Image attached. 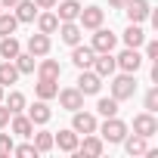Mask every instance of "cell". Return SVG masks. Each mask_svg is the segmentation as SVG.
Instances as JSON below:
<instances>
[{"label": "cell", "instance_id": "cell-10", "mask_svg": "<svg viewBox=\"0 0 158 158\" xmlns=\"http://www.w3.org/2000/svg\"><path fill=\"white\" fill-rule=\"evenodd\" d=\"M74 155H90V158H99L102 155V136H96V133H84V143H77V149H74Z\"/></svg>", "mask_w": 158, "mask_h": 158}, {"label": "cell", "instance_id": "cell-23", "mask_svg": "<svg viewBox=\"0 0 158 158\" xmlns=\"http://www.w3.org/2000/svg\"><path fill=\"white\" fill-rule=\"evenodd\" d=\"M13 133H16V136H31V133H34L31 118L22 115V112H16V115H13Z\"/></svg>", "mask_w": 158, "mask_h": 158}, {"label": "cell", "instance_id": "cell-25", "mask_svg": "<svg viewBox=\"0 0 158 158\" xmlns=\"http://www.w3.org/2000/svg\"><path fill=\"white\" fill-rule=\"evenodd\" d=\"M56 28H59L56 13H37V31H40V34H53Z\"/></svg>", "mask_w": 158, "mask_h": 158}, {"label": "cell", "instance_id": "cell-22", "mask_svg": "<svg viewBox=\"0 0 158 158\" xmlns=\"http://www.w3.org/2000/svg\"><path fill=\"white\" fill-rule=\"evenodd\" d=\"M50 106H47V99H40V102H34L31 109H28V118H31V124H47L50 121Z\"/></svg>", "mask_w": 158, "mask_h": 158}, {"label": "cell", "instance_id": "cell-34", "mask_svg": "<svg viewBox=\"0 0 158 158\" xmlns=\"http://www.w3.org/2000/svg\"><path fill=\"white\" fill-rule=\"evenodd\" d=\"M13 136L10 133H0V158H6V155H13Z\"/></svg>", "mask_w": 158, "mask_h": 158}, {"label": "cell", "instance_id": "cell-12", "mask_svg": "<svg viewBox=\"0 0 158 158\" xmlns=\"http://www.w3.org/2000/svg\"><path fill=\"white\" fill-rule=\"evenodd\" d=\"M59 37H62V44H68V47H74V44H81V37H84V28L77 25V22H59Z\"/></svg>", "mask_w": 158, "mask_h": 158}, {"label": "cell", "instance_id": "cell-3", "mask_svg": "<svg viewBox=\"0 0 158 158\" xmlns=\"http://www.w3.org/2000/svg\"><path fill=\"white\" fill-rule=\"evenodd\" d=\"M99 87H102V77L96 71H90V68H81V74H77V90L84 96H96Z\"/></svg>", "mask_w": 158, "mask_h": 158}, {"label": "cell", "instance_id": "cell-9", "mask_svg": "<svg viewBox=\"0 0 158 158\" xmlns=\"http://www.w3.org/2000/svg\"><path fill=\"white\" fill-rule=\"evenodd\" d=\"M56 96H59V102H62L65 112H77V109H84V93L77 90V87H65V90H59Z\"/></svg>", "mask_w": 158, "mask_h": 158}, {"label": "cell", "instance_id": "cell-36", "mask_svg": "<svg viewBox=\"0 0 158 158\" xmlns=\"http://www.w3.org/2000/svg\"><path fill=\"white\" fill-rule=\"evenodd\" d=\"M146 59H155L158 62V40H149L146 44Z\"/></svg>", "mask_w": 158, "mask_h": 158}, {"label": "cell", "instance_id": "cell-11", "mask_svg": "<svg viewBox=\"0 0 158 158\" xmlns=\"http://www.w3.org/2000/svg\"><path fill=\"white\" fill-rule=\"evenodd\" d=\"M124 10H127V19L130 22H146L149 19V13H152V6H149V0H127L124 3Z\"/></svg>", "mask_w": 158, "mask_h": 158}, {"label": "cell", "instance_id": "cell-30", "mask_svg": "<svg viewBox=\"0 0 158 158\" xmlns=\"http://www.w3.org/2000/svg\"><path fill=\"white\" fill-rule=\"evenodd\" d=\"M19 28V19L13 16V13H0V37H6V34H13Z\"/></svg>", "mask_w": 158, "mask_h": 158}, {"label": "cell", "instance_id": "cell-4", "mask_svg": "<svg viewBox=\"0 0 158 158\" xmlns=\"http://www.w3.org/2000/svg\"><path fill=\"white\" fill-rule=\"evenodd\" d=\"M115 44H118V37H115L109 28H102V25H99V28H93V44H90V47H93V53H112V50H115Z\"/></svg>", "mask_w": 158, "mask_h": 158}, {"label": "cell", "instance_id": "cell-37", "mask_svg": "<svg viewBox=\"0 0 158 158\" xmlns=\"http://www.w3.org/2000/svg\"><path fill=\"white\" fill-rule=\"evenodd\" d=\"M10 118H13V112H10L3 102H0V127H6V124H10Z\"/></svg>", "mask_w": 158, "mask_h": 158}, {"label": "cell", "instance_id": "cell-5", "mask_svg": "<svg viewBox=\"0 0 158 158\" xmlns=\"http://www.w3.org/2000/svg\"><path fill=\"white\" fill-rule=\"evenodd\" d=\"M115 65H118L121 71H127V74H136V71H139V65H143V56H139V50L127 47L121 56H115Z\"/></svg>", "mask_w": 158, "mask_h": 158}, {"label": "cell", "instance_id": "cell-13", "mask_svg": "<svg viewBox=\"0 0 158 158\" xmlns=\"http://www.w3.org/2000/svg\"><path fill=\"white\" fill-rule=\"evenodd\" d=\"M90 68H93L99 77H112L118 65H115V56H112V53H96V59H93V65H90Z\"/></svg>", "mask_w": 158, "mask_h": 158}, {"label": "cell", "instance_id": "cell-8", "mask_svg": "<svg viewBox=\"0 0 158 158\" xmlns=\"http://www.w3.org/2000/svg\"><path fill=\"white\" fill-rule=\"evenodd\" d=\"M74 118H71V130L81 136V133H96V115H90V112H71Z\"/></svg>", "mask_w": 158, "mask_h": 158}, {"label": "cell", "instance_id": "cell-27", "mask_svg": "<svg viewBox=\"0 0 158 158\" xmlns=\"http://www.w3.org/2000/svg\"><path fill=\"white\" fill-rule=\"evenodd\" d=\"M37 99H53L56 93H59V84L56 81H44V77H37Z\"/></svg>", "mask_w": 158, "mask_h": 158}, {"label": "cell", "instance_id": "cell-41", "mask_svg": "<svg viewBox=\"0 0 158 158\" xmlns=\"http://www.w3.org/2000/svg\"><path fill=\"white\" fill-rule=\"evenodd\" d=\"M0 102H3V87H0Z\"/></svg>", "mask_w": 158, "mask_h": 158}, {"label": "cell", "instance_id": "cell-33", "mask_svg": "<svg viewBox=\"0 0 158 158\" xmlns=\"http://www.w3.org/2000/svg\"><path fill=\"white\" fill-rule=\"evenodd\" d=\"M13 155H19V158H34V155H40V152L34 149V143H25V146H13Z\"/></svg>", "mask_w": 158, "mask_h": 158}, {"label": "cell", "instance_id": "cell-35", "mask_svg": "<svg viewBox=\"0 0 158 158\" xmlns=\"http://www.w3.org/2000/svg\"><path fill=\"white\" fill-rule=\"evenodd\" d=\"M146 112H158V87H152L149 93H146Z\"/></svg>", "mask_w": 158, "mask_h": 158}, {"label": "cell", "instance_id": "cell-15", "mask_svg": "<svg viewBox=\"0 0 158 158\" xmlns=\"http://www.w3.org/2000/svg\"><path fill=\"white\" fill-rule=\"evenodd\" d=\"M28 53L34 56V59H40V56H47L50 53V34H31L28 37Z\"/></svg>", "mask_w": 158, "mask_h": 158}, {"label": "cell", "instance_id": "cell-26", "mask_svg": "<svg viewBox=\"0 0 158 158\" xmlns=\"http://www.w3.org/2000/svg\"><path fill=\"white\" fill-rule=\"evenodd\" d=\"M121 143H124L127 155H146V149H149V146H146V136H139V133H136V136H124Z\"/></svg>", "mask_w": 158, "mask_h": 158}, {"label": "cell", "instance_id": "cell-19", "mask_svg": "<svg viewBox=\"0 0 158 158\" xmlns=\"http://www.w3.org/2000/svg\"><path fill=\"white\" fill-rule=\"evenodd\" d=\"M77 13H81V3H77V0H65V3H59L56 19L59 22H77Z\"/></svg>", "mask_w": 158, "mask_h": 158}, {"label": "cell", "instance_id": "cell-24", "mask_svg": "<svg viewBox=\"0 0 158 158\" xmlns=\"http://www.w3.org/2000/svg\"><path fill=\"white\" fill-rule=\"evenodd\" d=\"M22 53V44L13 37V34H6V37H0V56L3 59H16Z\"/></svg>", "mask_w": 158, "mask_h": 158}, {"label": "cell", "instance_id": "cell-7", "mask_svg": "<svg viewBox=\"0 0 158 158\" xmlns=\"http://www.w3.org/2000/svg\"><path fill=\"white\" fill-rule=\"evenodd\" d=\"M133 133H139V136H155L158 133V118L152 115V112H143V115H136L133 118Z\"/></svg>", "mask_w": 158, "mask_h": 158}, {"label": "cell", "instance_id": "cell-32", "mask_svg": "<svg viewBox=\"0 0 158 158\" xmlns=\"http://www.w3.org/2000/svg\"><path fill=\"white\" fill-rule=\"evenodd\" d=\"M6 109H10L13 115H16V112H22V109H25V96H22L19 90H13V93H10V99H6Z\"/></svg>", "mask_w": 158, "mask_h": 158}, {"label": "cell", "instance_id": "cell-42", "mask_svg": "<svg viewBox=\"0 0 158 158\" xmlns=\"http://www.w3.org/2000/svg\"><path fill=\"white\" fill-rule=\"evenodd\" d=\"M0 13H3V6H0Z\"/></svg>", "mask_w": 158, "mask_h": 158}, {"label": "cell", "instance_id": "cell-40", "mask_svg": "<svg viewBox=\"0 0 158 158\" xmlns=\"http://www.w3.org/2000/svg\"><path fill=\"white\" fill-rule=\"evenodd\" d=\"M124 3L127 0H109V6H115V10H124Z\"/></svg>", "mask_w": 158, "mask_h": 158}, {"label": "cell", "instance_id": "cell-29", "mask_svg": "<svg viewBox=\"0 0 158 158\" xmlns=\"http://www.w3.org/2000/svg\"><path fill=\"white\" fill-rule=\"evenodd\" d=\"M96 112H99L102 118H112V115H118V99H115V96H102V99L96 102Z\"/></svg>", "mask_w": 158, "mask_h": 158}, {"label": "cell", "instance_id": "cell-18", "mask_svg": "<svg viewBox=\"0 0 158 158\" xmlns=\"http://www.w3.org/2000/svg\"><path fill=\"white\" fill-rule=\"evenodd\" d=\"M77 143H81V139H77V133H74V130H59V133L53 136V146H59L62 152H74V149H77Z\"/></svg>", "mask_w": 158, "mask_h": 158}, {"label": "cell", "instance_id": "cell-31", "mask_svg": "<svg viewBox=\"0 0 158 158\" xmlns=\"http://www.w3.org/2000/svg\"><path fill=\"white\" fill-rule=\"evenodd\" d=\"M34 136V149L37 152H50L53 149V133H31Z\"/></svg>", "mask_w": 158, "mask_h": 158}, {"label": "cell", "instance_id": "cell-38", "mask_svg": "<svg viewBox=\"0 0 158 158\" xmlns=\"http://www.w3.org/2000/svg\"><path fill=\"white\" fill-rule=\"evenodd\" d=\"M34 3H37V10H53L59 0H34Z\"/></svg>", "mask_w": 158, "mask_h": 158}, {"label": "cell", "instance_id": "cell-1", "mask_svg": "<svg viewBox=\"0 0 158 158\" xmlns=\"http://www.w3.org/2000/svg\"><path fill=\"white\" fill-rule=\"evenodd\" d=\"M133 93H136V77L127 74V71H121L115 81H112V96L118 102H124V99H133Z\"/></svg>", "mask_w": 158, "mask_h": 158}, {"label": "cell", "instance_id": "cell-17", "mask_svg": "<svg viewBox=\"0 0 158 158\" xmlns=\"http://www.w3.org/2000/svg\"><path fill=\"white\" fill-rule=\"evenodd\" d=\"M13 10H16L13 16L19 19V25H22V22H34V19H37V3H34V0H19Z\"/></svg>", "mask_w": 158, "mask_h": 158}, {"label": "cell", "instance_id": "cell-16", "mask_svg": "<svg viewBox=\"0 0 158 158\" xmlns=\"http://www.w3.org/2000/svg\"><path fill=\"white\" fill-rule=\"evenodd\" d=\"M93 59H96L93 47H81V44H74V50H71V62H74L77 68H90Z\"/></svg>", "mask_w": 158, "mask_h": 158}, {"label": "cell", "instance_id": "cell-28", "mask_svg": "<svg viewBox=\"0 0 158 158\" xmlns=\"http://www.w3.org/2000/svg\"><path fill=\"white\" fill-rule=\"evenodd\" d=\"M13 62H16L19 74H31V71H34V65H37V59H34L31 53H19V56H16Z\"/></svg>", "mask_w": 158, "mask_h": 158}, {"label": "cell", "instance_id": "cell-39", "mask_svg": "<svg viewBox=\"0 0 158 158\" xmlns=\"http://www.w3.org/2000/svg\"><path fill=\"white\" fill-rule=\"evenodd\" d=\"M16 3H19V0H0V6H3V10H13Z\"/></svg>", "mask_w": 158, "mask_h": 158}, {"label": "cell", "instance_id": "cell-20", "mask_svg": "<svg viewBox=\"0 0 158 158\" xmlns=\"http://www.w3.org/2000/svg\"><path fill=\"white\" fill-rule=\"evenodd\" d=\"M16 81H19V68H16V62H13V59L0 62V87H10V84H16Z\"/></svg>", "mask_w": 158, "mask_h": 158}, {"label": "cell", "instance_id": "cell-2", "mask_svg": "<svg viewBox=\"0 0 158 158\" xmlns=\"http://www.w3.org/2000/svg\"><path fill=\"white\" fill-rule=\"evenodd\" d=\"M99 133H102L106 143H121V139L127 136V124H124L118 115H112V118H106V124L99 127Z\"/></svg>", "mask_w": 158, "mask_h": 158}, {"label": "cell", "instance_id": "cell-21", "mask_svg": "<svg viewBox=\"0 0 158 158\" xmlns=\"http://www.w3.org/2000/svg\"><path fill=\"white\" fill-rule=\"evenodd\" d=\"M124 44H127V47H133V50H139V47L146 44V31H143L136 22H130V28L124 31Z\"/></svg>", "mask_w": 158, "mask_h": 158}, {"label": "cell", "instance_id": "cell-14", "mask_svg": "<svg viewBox=\"0 0 158 158\" xmlns=\"http://www.w3.org/2000/svg\"><path fill=\"white\" fill-rule=\"evenodd\" d=\"M59 74H62V65L56 59H44L37 62V77H44V81H59Z\"/></svg>", "mask_w": 158, "mask_h": 158}, {"label": "cell", "instance_id": "cell-6", "mask_svg": "<svg viewBox=\"0 0 158 158\" xmlns=\"http://www.w3.org/2000/svg\"><path fill=\"white\" fill-rule=\"evenodd\" d=\"M102 19H106V13H102L99 6H81V13H77V25L87 28V31L99 28V25H102Z\"/></svg>", "mask_w": 158, "mask_h": 158}]
</instances>
